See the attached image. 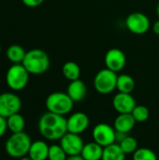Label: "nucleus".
Returning a JSON list of instances; mask_svg holds the SVG:
<instances>
[{
	"label": "nucleus",
	"instance_id": "nucleus-8",
	"mask_svg": "<svg viewBox=\"0 0 159 160\" xmlns=\"http://www.w3.org/2000/svg\"><path fill=\"white\" fill-rule=\"evenodd\" d=\"M94 142L102 147L109 146L116 142V131L114 128L106 123H99L93 128Z\"/></svg>",
	"mask_w": 159,
	"mask_h": 160
},
{
	"label": "nucleus",
	"instance_id": "nucleus-11",
	"mask_svg": "<svg viewBox=\"0 0 159 160\" xmlns=\"http://www.w3.org/2000/svg\"><path fill=\"white\" fill-rule=\"evenodd\" d=\"M104 62L107 68L117 73L125 68L127 64V57L122 50L112 48L106 52Z\"/></svg>",
	"mask_w": 159,
	"mask_h": 160
},
{
	"label": "nucleus",
	"instance_id": "nucleus-15",
	"mask_svg": "<svg viewBox=\"0 0 159 160\" xmlns=\"http://www.w3.org/2000/svg\"><path fill=\"white\" fill-rule=\"evenodd\" d=\"M136 120L131 113H119L113 123L115 131L121 133H129L136 125Z\"/></svg>",
	"mask_w": 159,
	"mask_h": 160
},
{
	"label": "nucleus",
	"instance_id": "nucleus-5",
	"mask_svg": "<svg viewBox=\"0 0 159 160\" xmlns=\"http://www.w3.org/2000/svg\"><path fill=\"white\" fill-rule=\"evenodd\" d=\"M29 75L22 64H12L6 74L7 85L13 91H21L28 84Z\"/></svg>",
	"mask_w": 159,
	"mask_h": 160
},
{
	"label": "nucleus",
	"instance_id": "nucleus-27",
	"mask_svg": "<svg viewBox=\"0 0 159 160\" xmlns=\"http://www.w3.org/2000/svg\"><path fill=\"white\" fill-rule=\"evenodd\" d=\"M45 0H22V2L28 8H36L40 6Z\"/></svg>",
	"mask_w": 159,
	"mask_h": 160
},
{
	"label": "nucleus",
	"instance_id": "nucleus-6",
	"mask_svg": "<svg viewBox=\"0 0 159 160\" xmlns=\"http://www.w3.org/2000/svg\"><path fill=\"white\" fill-rule=\"evenodd\" d=\"M118 75L116 72L103 68L99 70L94 78V87L101 95H109L116 89Z\"/></svg>",
	"mask_w": 159,
	"mask_h": 160
},
{
	"label": "nucleus",
	"instance_id": "nucleus-10",
	"mask_svg": "<svg viewBox=\"0 0 159 160\" xmlns=\"http://www.w3.org/2000/svg\"><path fill=\"white\" fill-rule=\"evenodd\" d=\"M84 144L81 135L71 132H67L60 140V145L67 157L81 156Z\"/></svg>",
	"mask_w": 159,
	"mask_h": 160
},
{
	"label": "nucleus",
	"instance_id": "nucleus-24",
	"mask_svg": "<svg viewBox=\"0 0 159 160\" xmlns=\"http://www.w3.org/2000/svg\"><path fill=\"white\" fill-rule=\"evenodd\" d=\"M133 160H157V157L156 153L146 147L143 148H138L133 153Z\"/></svg>",
	"mask_w": 159,
	"mask_h": 160
},
{
	"label": "nucleus",
	"instance_id": "nucleus-18",
	"mask_svg": "<svg viewBox=\"0 0 159 160\" xmlns=\"http://www.w3.org/2000/svg\"><path fill=\"white\" fill-rule=\"evenodd\" d=\"M101 160H126V154L119 143H112L104 147Z\"/></svg>",
	"mask_w": 159,
	"mask_h": 160
},
{
	"label": "nucleus",
	"instance_id": "nucleus-4",
	"mask_svg": "<svg viewBox=\"0 0 159 160\" xmlns=\"http://www.w3.org/2000/svg\"><path fill=\"white\" fill-rule=\"evenodd\" d=\"M74 103L75 102L70 98V97L64 92L51 93L45 101L48 112L63 116L68 114L72 111Z\"/></svg>",
	"mask_w": 159,
	"mask_h": 160
},
{
	"label": "nucleus",
	"instance_id": "nucleus-25",
	"mask_svg": "<svg viewBox=\"0 0 159 160\" xmlns=\"http://www.w3.org/2000/svg\"><path fill=\"white\" fill-rule=\"evenodd\" d=\"M131 114L134 117V119L136 120V122L142 123V122H145L148 120V118L150 116V112L146 106L137 105L134 108V110L132 111Z\"/></svg>",
	"mask_w": 159,
	"mask_h": 160
},
{
	"label": "nucleus",
	"instance_id": "nucleus-23",
	"mask_svg": "<svg viewBox=\"0 0 159 160\" xmlns=\"http://www.w3.org/2000/svg\"><path fill=\"white\" fill-rule=\"evenodd\" d=\"M120 147L125 152L126 155L127 154H133L138 149V142L137 140L132 136H127L123 141L119 142Z\"/></svg>",
	"mask_w": 159,
	"mask_h": 160
},
{
	"label": "nucleus",
	"instance_id": "nucleus-12",
	"mask_svg": "<svg viewBox=\"0 0 159 160\" xmlns=\"http://www.w3.org/2000/svg\"><path fill=\"white\" fill-rule=\"evenodd\" d=\"M89 123L90 120L86 113L82 112H75L67 119V132L81 135L88 128Z\"/></svg>",
	"mask_w": 159,
	"mask_h": 160
},
{
	"label": "nucleus",
	"instance_id": "nucleus-17",
	"mask_svg": "<svg viewBox=\"0 0 159 160\" xmlns=\"http://www.w3.org/2000/svg\"><path fill=\"white\" fill-rule=\"evenodd\" d=\"M103 149L104 147H102L96 142H88L84 144L81 153V157L84 160H101Z\"/></svg>",
	"mask_w": 159,
	"mask_h": 160
},
{
	"label": "nucleus",
	"instance_id": "nucleus-21",
	"mask_svg": "<svg viewBox=\"0 0 159 160\" xmlns=\"http://www.w3.org/2000/svg\"><path fill=\"white\" fill-rule=\"evenodd\" d=\"M62 73L64 77L69 82L80 79L81 68L79 65L74 61H67L62 67Z\"/></svg>",
	"mask_w": 159,
	"mask_h": 160
},
{
	"label": "nucleus",
	"instance_id": "nucleus-22",
	"mask_svg": "<svg viewBox=\"0 0 159 160\" xmlns=\"http://www.w3.org/2000/svg\"><path fill=\"white\" fill-rule=\"evenodd\" d=\"M7 129H9L12 133L22 132L25 127L24 118L19 112L7 117Z\"/></svg>",
	"mask_w": 159,
	"mask_h": 160
},
{
	"label": "nucleus",
	"instance_id": "nucleus-26",
	"mask_svg": "<svg viewBox=\"0 0 159 160\" xmlns=\"http://www.w3.org/2000/svg\"><path fill=\"white\" fill-rule=\"evenodd\" d=\"M68 157L61 147V145L52 144L49 148L48 160H67Z\"/></svg>",
	"mask_w": 159,
	"mask_h": 160
},
{
	"label": "nucleus",
	"instance_id": "nucleus-29",
	"mask_svg": "<svg viewBox=\"0 0 159 160\" xmlns=\"http://www.w3.org/2000/svg\"><path fill=\"white\" fill-rule=\"evenodd\" d=\"M153 31H154L155 34H157V35L159 36V19L154 22V24H153Z\"/></svg>",
	"mask_w": 159,
	"mask_h": 160
},
{
	"label": "nucleus",
	"instance_id": "nucleus-30",
	"mask_svg": "<svg viewBox=\"0 0 159 160\" xmlns=\"http://www.w3.org/2000/svg\"><path fill=\"white\" fill-rule=\"evenodd\" d=\"M67 160H84L81 156H74V157H68Z\"/></svg>",
	"mask_w": 159,
	"mask_h": 160
},
{
	"label": "nucleus",
	"instance_id": "nucleus-33",
	"mask_svg": "<svg viewBox=\"0 0 159 160\" xmlns=\"http://www.w3.org/2000/svg\"><path fill=\"white\" fill-rule=\"evenodd\" d=\"M1 51H2V48H1V45H0V52H1Z\"/></svg>",
	"mask_w": 159,
	"mask_h": 160
},
{
	"label": "nucleus",
	"instance_id": "nucleus-14",
	"mask_svg": "<svg viewBox=\"0 0 159 160\" xmlns=\"http://www.w3.org/2000/svg\"><path fill=\"white\" fill-rule=\"evenodd\" d=\"M67 94L74 102H80L84 99L87 94V88L85 83L78 79L69 82L67 88Z\"/></svg>",
	"mask_w": 159,
	"mask_h": 160
},
{
	"label": "nucleus",
	"instance_id": "nucleus-1",
	"mask_svg": "<svg viewBox=\"0 0 159 160\" xmlns=\"http://www.w3.org/2000/svg\"><path fill=\"white\" fill-rule=\"evenodd\" d=\"M38 130L41 136L49 141H58L67 132V118L47 112L38 121Z\"/></svg>",
	"mask_w": 159,
	"mask_h": 160
},
{
	"label": "nucleus",
	"instance_id": "nucleus-7",
	"mask_svg": "<svg viewBox=\"0 0 159 160\" xmlns=\"http://www.w3.org/2000/svg\"><path fill=\"white\" fill-rule=\"evenodd\" d=\"M22 108V100L14 93L6 92L0 94V115L7 118L18 113Z\"/></svg>",
	"mask_w": 159,
	"mask_h": 160
},
{
	"label": "nucleus",
	"instance_id": "nucleus-3",
	"mask_svg": "<svg viewBox=\"0 0 159 160\" xmlns=\"http://www.w3.org/2000/svg\"><path fill=\"white\" fill-rule=\"evenodd\" d=\"M31 144L32 142L29 135L22 131L19 133H12L6 142L5 149L9 157L21 158L28 155Z\"/></svg>",
	"mask_w": 159,
	"mask_h": 160
},
{
	"label": "nucleus",
	"instance_id": "nucleus-32",
	"mask_svg": "<svg viewBox=\"0 0 159 160\" xmlns=\"http://www.w3.org/2000/svg\"><path fill=\"white\" fill-rule=\"evenodd\" d=\"M157 17H158L159 19V3L158 5H157Z\"/></svg>",
	"mask_w": 159,
	"mask_h": 160
},
{
	"label": "nucleus",
	"instance_id": "nucleus-2",
	"mask_svg": "<svg viewBox=\"0 0 159 160\" xmlns=\"http://www.w3.org/2000/svg\"><path fill=\"white\" fill-rule=\"evenodd\" d=\"M22 66L32 75L45 73L50 68V58L46 52L40 49H32L26 52Z\"/></svg>",
	"mask_w": 159,
	"mask_h": 160
},
{
	"label": "nucleus",
	"instance_id": "nucleus-19",
	"mask_svg": "<svg viewBox=\"0 0 159 160\" xmlns=\"http://www.w3.org/2000/svg\"><path fill=\"white\" fill-rule=\"evenodd\" d=\"M26 54V51L18 44H12L8 46L6 52L7 58L12 64H22Z\"/></svg>",
	"mask_w": 159,
	"mask_h": 160
},
{
	"label": "nucleus",
	"instance_id": "nucleus-20",
	"mask_svg": "<svg viewBox=\"0 0 159 160\" xmlns=\"http://www.w3.org/2000/svg\"><path fill=\"white\" fill-rule=\"evenodd\" d=\"M136 86L135 80L128 74H121L118 75L117 78V85L116 89L121 93L131 94Z\"/></svg>",
	"mask_w": 159,
	"mask_h": 160
},
{
	"label": "nucleus",
	"instance_id": "nucleus-28",
	"mask_svg": "<svg viewBox=\"0 0 159 160\" xmlns=\"http://www.w3.org/2000/svg\"><path fill=\"white\" fill-rule=\"evenodd\" d=\"M7 129V118L0 115V138L6 133Z\"/></svg>",
	"mask_w": 159,
	"mask_h": 160
},
{
	"label": "nucleus",
	"instance_id": "nucleus-31",
	"mask_svg": "<svg viewBox=\"0 0 159 160\" xmlns=\"http://www.w3.org/2000/svg\"><path fill=\"white\" fill-rule=\"evenodd\" d=\"M20 160H33V159H32L31 158H29V157H26V156H25V157H23V158H21Z\"/></svg>",
	"mask_w": 159,
	"mask_h": 160
},
{
	"label": "nucleus",
	"instance_id": "nucleus-9",
	"mask_svg": "<svg viewBox=\"0 0 159 160\" xmlns=\"http://www.w3.org/2000/svg\"><path fill=\"white\" fill-rule=\"evenodd\" d=\"M127 29L135 35H143L150 29L151 22L148 16L142 12H133L126 20Z\"/></svg>",
	"mask_w": 159,
	"mask_h": 160
},
{
	"label": "nucleus",
	"instance_id": "nucleus-16",
	"mask_svg": "<svg viewBox=\"0 0 159 160\" xmlns=\"http://www.w3.org/2000/svg\"><path fill=\"white\" fill-rule=\"evenodd\" d=\"M50 146L43 141H36L32 142L28 157L33 160H47Z\"/></svg>",
	"mask_w": 159,
	"mask_h": 160
},
{
	"label": "nucleus",
	"instance_id": "nucleus-13",
	"mask_svg": "<svg viewBox=\"0 0 159 160\" xmlns=\"http://www.w3.org/2000/svg\"><path fill=\"white\" fill-rule=\"evenodd\" d=\"M112 106L118 113H131L137 105L131 94L119 92L113 97Z\"/></svg>",
	"mask_w": 159,
	"mask_h": 160
}]
</instances>
